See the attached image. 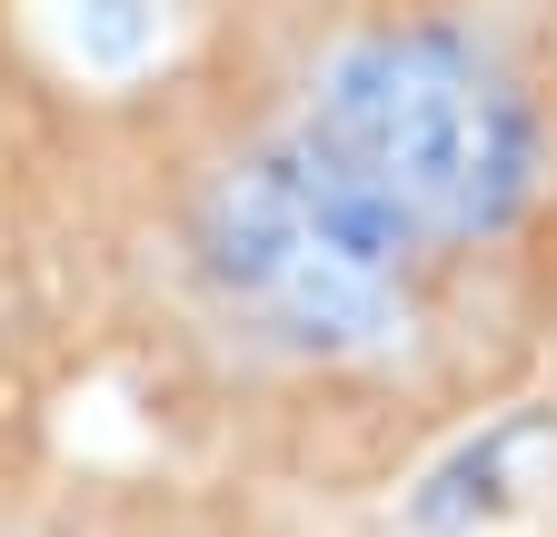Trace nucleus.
I'll return each instance as SVG.
<instances>
[{"label":"nucleus","instance_id":"f257e3e1","mask_svg":"<svg viewBox=\"0 0 557 537\" xmlns=\"http://www.w3.org/2000/svg\"><path fill=\"white\" fill-rule=\"evenodd\" d=\"M289 140L369 220H388L408 249L508 229L528 179H537L528 90L458 21H369V30H348L309 71V100H299Z\"/></svg>","mask_w":557,"mask_h":537},{"label":"nucleus","instance_id":"7ed1b4c3","mask_svg":"<svg viewBox=\"0 0 557 537\" xmlns=\"http://www.w3.org/2000/svg\"><path fill=\"white\" fill-rule=\"evenodd\" d=\"M537 438V419H498L487 438H468L458 458L429 467V488H418V527H478V517H498L518 488H508V458Z\"/></svg>","mask_w":557,"mask_h":537},{"label":"nucleus","instance_id":"f03ea898","mask_svg":"<svg viewBox=\"0 0 557 537\" xmlns=\"http://www.w3.org/2000/svg\"><path fill=\"white\" fill-rule=\"evenodd\" d=\"M220 289L289 349L359 359L408 328V239L369 220L299 140H278L220 179L199 220Z\"/></svg>","mask_w":557,"mask_h":537},{"label":"nucleus","instance_id":"20e7f679","mask_svg":"<svg viewBox=\"0 0 557 537\" xmlns=\"http://www.w3.org/2000/svg\"><path fill=\"white\" fill-rule=\"evenodd\" d=\"M70 40H81V60H100V71H139V60L160 50V0H81V11H70Z\"/></svg>","mask_w":557,"mask_h":537}]
</instances>
